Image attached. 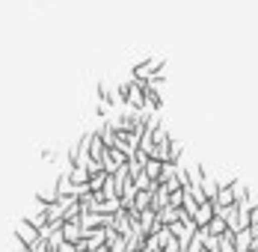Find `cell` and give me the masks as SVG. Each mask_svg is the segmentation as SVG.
I'll return each instance as SVG.
<instances>
[{"label":"cell","mask_w":258,"mask_h":252,"mask_svg":"<svg viewBox=\"0 0 258 252\" xmlns=\"http://www.w3.org/2000/svg\"><path fill=\"white\" fill-rule=\"evenodd\" d=\"M214 214H217V208H214V199H208V202H202L199 205V211L193 214V220H196V226L199 228H205L211 220H214Z\"/></svg>","instance_id":"5"},{"label":"cell","mask_w":258,"mask_h":252,"mask_svg":"<svg viewBox=\"0 0 258 252\" xmlns=\"http://www.w3.org/2000/svg\"><path fill=\"white\" fill-rule=\"evenodd\" d=\"M125 240H128V252H143L146 249V234H143L140 228H134Z\"/></svg>","instance_id":"10"},{"label":"cell","mask_w":258,"mask_h":252,"mask_svg":"<svg viewBox=\"0 0 258 252\" xmlns=\"http://www.w3.org/2000/svg\"><path fill=\"white\" fill-rule=\"evenodd\" d=\"M125 163H128V154H125V151H119V149H107V154H104V169H107V172H110V175H113V172H116V169H122V166H125Z\"/></svg>","instance_id":"3"},{"label":"cell","mask_w":258,"mask_h":252,"mask_svg":"<svg viewBox=\"0 0 258 252\" xmlns=\"http://www.w3.org/2000/svg\"><path fill=\"white\" fill-rule=\"evenodd\" d=\"M202 190H205V196L208 199H217V190H220V181H214L211 175L202 178Z\"/></svg>","instance_id":"16"},{"label":"cell","mask_w":258,"mask_h":252,"mask_svg":"<svg viewBox=\"0 0 258 252\" xmlns=\"http://www.w3.org/2000/svg\"><path fill=\"white\" fill-rule=\"evenodd\" d=\"M134 208H137V211L152 208V190H137V196H134Z\"/></svg>","instance_id":"14"},{"label":"cell","mask_w":258,"mask_h":252,"mask_svg":"<svg viewBox=\"0 0 258 252\" xmlns=\"http://www.w3.org/2000/svg\"><path fill=\"white\" fill-rule=\"evenodd\" d=\"M56 252H80L78 243H72V240H62L59 246H56Z\"/></svg>","instance_id":"19"},{"label":"cell","mask_w":258,"mask_h":252,"mask_svg":"<svg viewBox=\"0 0 258 252\" xmlns=\"http://www.w3.org/2000/svg\"><path fill=\"white\" fill-rule=\"evenodd\" d=\"M166 69V62L160 59V56H149V59H143V62H137L134 69H131V77H140V80H149L152 75H160Z\"/></svg>","instance_id":"1"},{"label":"cell","mask_w":258,"mask_h":252,"mask_svg":"<svg viewBox=\"0 0 258 252\" xmlns=\"http://www.w3.org/2000/svg\"><path fill=\"white\" fill-rule=\"evenodd\" d=\"M134 184H137V190H155V187H157V181H152V178L146 175V169L134 175Z\"/></svg>","instance_id":"15"},{"label":"cell","mask_w":258,"mask_h":252,"mask_svg":"<svg viewBox=\"0 0 258 252\" xmlns=\"http://www.w3.org/2000/svg\"><path fill=\"white\" fill-rule=\"evenodd\" d=\"M15 240H21V243H27V246H33V243L39 240V228L33 226L27 217L24 220H18V223H15Z\"/></svg>","instance_id":"2"},{"label":"cell","mask_w":258,"mask_h":252,"mask_svg":"<svg viewBox=\"0 0 258 252\" xmlns=\"http://www.w3.org/2000/svg\"><path fill=\"white\" fill-rule=\"evenodd\" d=\"M62 237L72 240V243L83 240V226H80V220H66V223H62Z\"/></svg>","instance_id":"6"},{"label":"cell","mask_w":258,"mask_h":252,"mask_svg":"<svg viewBox=\"0 0 258 252\" xmlns=\"http://www.w3.org/2000/svg\"><path fill=\"white\" fill-rule=\"evenodd\" d=\"M143 252H149V249H143Z\"/></svg>","instance_id":"22"},{"label":"cell","mask_w":258,"mask_h":252,"mask_svg":"<svg viewBox=\"0 0 258 252\" xmlns=\"http://www.w3.org/2000/svg\"><path fill=\"white\" fill-rule=\"evenodd\" d=\"M152 208H155V211L169 208V190H166L163 184H157L155 190H152Z\"/></svg>","instance_id":"7"},{"label":"cell","mask_w":258,"mask_h":252,"mask_svg":"<svg viewBox=\"0 0 258 252\" xmlns=\"http://www.w3.org/2000/svg\"><path fill=\"white\" fill-rule=\"evenodd\" d=\"M92 252H110V243H101V246H95Z\"/></svg>","instance_id":"20"},{"label":"cell","mask_w":258,"mask_h":252,"mask_svg":"<svg viewBox=\"0 0 258 252\" xmlns=\"http://www.w3.org/2000/svg\"><path fill=\"white\" fill-rule=\"evenodd\" d=\"M252 231L249 228H240V231H234V246H237V252H249L252 249Z\"/></svg>","instance_id":"8"},{"label":"cell","mask_w":258,"mask_h":252,"mask_svg":"<svg viewBox=\"0 0 258 252\" xmlns=\"http://www.w3.org/2000/svg\"><path fill=\"white\" fill-rule=\"evenodd\" d=\"M252 252H258V249H252Z\"/></svg>","instance_id":"23"},{"label":"cell","mask_w":258,"mask_h":252,"mask_svg":"<svg viewBox=\"0 0 258 252\" xmlns=\"http://www.w3.org/2000/svg\"><path fill=\"white\" fill-rule=\"evenodd\" d=\"M249 231H252V237H258V223H252V226H249Z\"/></svg>","instance_id":"21"},{"label":"cell","mask_w":258,"mask_h":252,"mask_svg":"<svg viewBox=\"0 0 258 252\" xmlns=\"http://www.w3.org/2000/svg\"><path fill=\"white\" fill-rule=\"evenodd\" d=\"M107 178H110V172H107V169L92 172V175H89V190H92V193H101L104 184H107Z\"/></svg>","instance_id":"12"},{"label":"cell","mask_w":258,"mask_h":252,"mask_svg":"<svg viewBox=\"0 0 258 252\" xmlns=\"http://www.w3.org/2000/svg\"><path fill=\"white\" fill-rule=\"evenodd\" d=\"M169 205H172V208H181V205H184V187L175 190V193H169Z\"/></svg>","instance_id":"18"},{"label":"cell","mask_w":258,"mask_h":252,"mask_svg":"<svg viewBox=\"0 0 258 252\" xmlns=\"http://www.w3.org/2000/svg\"><path fill=\"white\" fill-rule=\"evenodd\" d=\"M69 178H72V184H89V169L86 166H69Z\"/></svg>","instance_id":"13"},{"label":"cell","mask_w":258,"mask_h":252,"mask_svg":"<svg viewBox=\"0 0 258 252\" xmlns=\"http://www.w3.org/2000/svg\"><path fill=\"white\" fill-rule=\"evenodd\" d=\"M217 208H229V205H237L234 202V184L232 181H220V190H217V199H214Z\"/></svg>","instance_id":"4"},{"label":"cell","mask_w":258,"mask_h":252,"mask_svg":"<svg viewBox=\"0 0 258 252\" xmlns=\"http://www.w3.org/2000/svg\"><path fill=\"white\" fill-rule=\"evenodd\" d=\"M208 234H214V237H220V234H226L229 231V223H226V217H220V214H214V220L208 223Z\"/></svg>","instance_id":"11"},{"label":"cell","mask_w":258,"mask_h":252,"mask_svg":"<svg viewBox=\"0 0 258 252\" xmlns=\"http://www.w3.org/2000/svg\"><path fill=\"white\" fill-rule=\"evenodd\" d=\"M98 98H101L104 107H113V92H110L107 83H98Z\"/></svg>","instance_id":"17"},{"label":"cell","mask_w":258,"mask_h":252,"mask_svg":"<svg viewBox=\"0 0 258 252\" xmlns=\"http://www.w3.org/2000/svg\"><path fill=\"white\" fill-rule=\"evenodd\" d=\"M143 169H146V175L152 178V181H157V184H160V178H163V160H157V157H149Z\"/></svg>","instance_id":"9"}]
</instances>
